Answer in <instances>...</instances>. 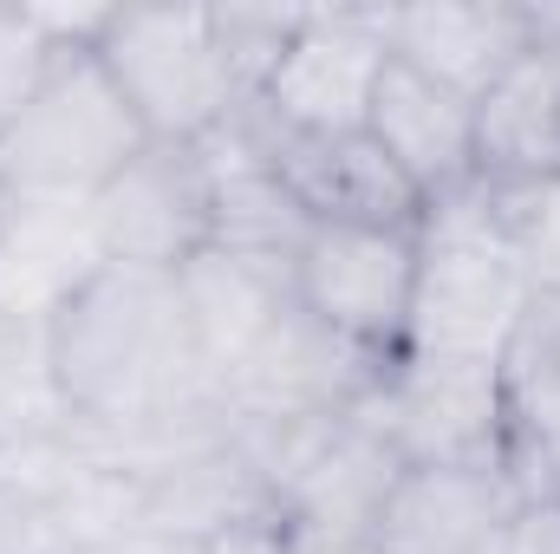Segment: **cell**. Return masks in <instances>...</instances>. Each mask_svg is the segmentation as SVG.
Returning a JSON list of instances; mask_svg holds the SVG:
<instances>
[{
    "label": "cell",
    "instance_id": "obj_1",
    "mask_svg": "<svg viewBox=\"0 0 560 554\" xmlns=\"http://www.w3.org/2000/svg\"><path fill=\"white\" fill-rule=\"evenodd\" d=\"M39 339L59 430L98 457H138L229 417L183 287L163 268L112 262Z\"/></svg>",
    "mask_w": 560,
    "mask_h": 554
},
{
    "label": "cell",
    "instance_id": "obj_2",
    "mask_svg": "<svg viewBox=\"0 0 560 554\" xmlns=\"http://www.w3.org/2000/svg\"><path fill=\"white\" fill-rule=\"evenodd\" d=\"M535 307V287L495 242L482 183L463 196L430 203L418 222V287H411V320L405 346L418 359H469V366H502L522 320Z\"/></svg>",
    "mask_w": 560,
    "mask_h": 554
},
{
    "label": "cell",
    "instance_id": "obj_3",
    "mask_svg": "<svg viewBox=\"0 0 560 554\" xmlns=\"http://www.w3.org/2000/svg\"><path fill=\"white\" fill-rule=\"evenodd\" d=\"M143 143L150 131L98 53H59L33 105L0 138V183L26 203H98Z\"/></svg>",
    "mask_w": 560,
    "mask_h": 554
},
{
    "label": "cell",
    "instance_id": "obj_4",
    "mask_svg": "<svg viewBox=\"0 0 560 554\" xmlns=\"http://www.w3.org/2000/svg\"><path fill=\"white\" fill-rule=\"evenodd\" d=\"M92 53L150 143H209L255 105L222 46L215 7H118Z\"/></svg>",
    "mask_w": 560,
    "mask_h": 554
},
{
    "label": "cell",
    "instance_id": "obj_5",
    "mask_svg": "<svg viewBox=\"0 0 560 554\" xmlns=\"http://www.w3.org/2000/svg\"><path fill=\"white\" fill-rule=\"evenodd\" d=\"M138 535L131 476L72 430L0 443V554H112Z\"/></svg>",
    "mask_w": 560,
    "mask_h": 554
},
{
    "label": "cell",
    "instance_id": "obj_6",
    "mask_svg": "<svg viewBox=\"0 0 560 554\" xmlns=\"http://www.w3.org/2000/svg\"><path fill=\"white\" fill-rule=\"evenodd\" d=\"M385 66H392L385 7H300L275 72L255 92V112L275 131L300 138L365 131Z\"/></svg>",
    "mask_w": 560,
    "mask_h": 554
},
{
    "label": "cell",
    "instance_id": "obj_7",
    "mask_svg": "<svg viewBox=\"0 0 560 554\" xmlns=\"http://www.w3.org/2000/svg\"><path fill=\"white\" fill-rule=\"evenodd\" d=\"M352 412L398 463H502V366L392 353Z\"/></svg>",
    "mask_w": 560,
    "mask_h": 554
},
{
    "label": "cell",
    "instance_id": "obj_8",
    "mask_svg": "<svg viewBox=\"0 0 560 554\" xmlns=\"http://www.w3.org/2000/svg\"><path fill=\"white\" fill-rule=\"evenodd\" d=\"M411 287H418V229L313 222L293 255V300L372 359H392L405 346Z\"/></svg>",
    "mask_w": 560,
    "mask_h": 554
},
{
    "label": "cell",
    "instance_id": "obj_9",
    "mask_svg": "<svg viewBox=\"0 0 560 554\" xmlns=\"http://www.w3.org/2000/svg\"><path fill=\"white\" fill-rule=\"evenodd\" d=\"M92 209L112 262L176 275L215 242V170L202 143H143Z\"/></svg>",
    "mask_w": 560,
    "mask_h": 554
},
{
    "label": "cell",
    "instance_id": "obj_10",
    "mask_svg": "<svg viewBox=\"0 0 560 554\" xmlns=\"http://www.w3.org/2000/svg\"><path fill=\"white\" fill-rule=\"evenodd\" d=\"M248 131L306 222H339V229H418L423 222V196L372 143V131L300 138V131H275L255 105H248Z\"/></svg>",
    "mask_w": 560,
    "mask_h": 554
},
{
    "label": "cell",
    "instance_id": "obj_11",
    "mask_svg": "<svg viewBox=\"0 0 560 554\" xmlns=\"http://www.w3.org/2000/svg\"><path fill=\"white\" fill-rule=\"evenodd\" d=\"M528 496L509 463H405L372 509V554H489Z\"/></svg>",
    "mask_w": 560,
    "mask_h": 554
},
{
    "label": "cell",
    "instance_id": "obj_12",
    "mask_svg": "<svg viewBox=\"0 0 560 554\" xmlns=\"http://www.w3.org/2000/svg\"><path fill=\"white\" fill-rule=\"evenodd\" d=\"M385 359L346 346L332 326H319L300 300L275 320V333L248 353V366L222 385V405L242 424H293V417L352 412Z\"/></svg>",
    "mask_w": 560,
    "mask_h": 554
},
{
    "label": "cell",
    "instance_id": "obj_13",
    "mask_svg": "<svg viewBox=\"0 0 560 554\" xmlns=\"http://www.w3.org/2000/svg\"><path fill=\"white\" fill-rule=\"evenodd\" d=\"M112 268L92 203H26L7 196L0 216V320L46 333L92 280Z\"/></svg>",
    "mask_w": 560,
    "mask_h": 554
},
{
    "label": "cell",
    "instance_id": "obj_14",
    "mask_svg": "<svg viewBox=\"0 0 560 554\" xmlns=\"http://www.w3.org/2000/svg\"><path fill=\"white\" fill-rule=\"evenodd\" d=\"M541 39V7L528 0H418L385 7L392 59L418 66L423 79L463 92L469 105Z\"/></svg>",
    "mask_w": 560,
    "mask_h": 554
},
{
    "label": "cell",
    "instance_id": "obj_15",
    "mask_svg": "<svg viewBox=\"0 0 560 554\" xmlns=\"http://www.w3.org/2000/svg\"><path fill=\"white\" fill-rule=\"evenodd\" d=\"M365 131L398 163V176L423 196V209L443 196H463L476 183V105L463 92L423 79L405 59L385 66Z\"/></svg>",
    "mask_w": 560,
    "mask_h": 554
},
{
    "label": "cell",
    "instance_id": "obj_16",
    "mask_svg": "<svg viewBox=\"0 0 560 554\" xmlns=\"http://www.w3.org/2000/svg\"><path fill=\"white\" fill-rule=\"evenodd\" d=\"M560 176V7H541V39L476 99V183Z\"/></svg>",
    "mask_w": 560,
    "mask_h": 554
},
{
    "label": "cell",
    "instance_id": "obj_17",
    "mask_svg": "<svg viewBox=\"0 0 560 554\" xmlns=\"http://www.w3.org/2000/svg\"><path fill=\"white\" fill-rule=\"evenodd\" d=\"M176 287H183V307H189V326H196V346H202L215 385H229L248 366V353L293 307V268L287 262H255V255H235L215 242L176 268Z\"/></svg>",
    "mask_w": 560,
    "mask_h": 554
},
{
    "label": "cell",
    "instance_id": "obj_18",
    "mask_svg": "<svg viewBox=\"0 0 560 554\" xmlns=\"http://www.w3.org/2000/svg\"><path fill=\"white\" fill-rule=\"evenodd\" d=\"M502 463L522 496H560V300H535L502 359Z\"/></svg>",
    "mask_w": 560,
    "mask_h": 554
},
{
    "label": "cell",
    "instance_id": "obj_19",
    "mask_svg": "<svg viewBox=\"0 0 560 554\" xmlns=\"http://www.w3.org/2000/svg\"><path fill=\"white\" fill-rule=\"evenodd\" d=\"M495 242L535 287V300H560V176H528V183H482Z\"/></svg>",
    "mask_w": 560,
    "mask_h": 554
},
{
    "label": "cell",
    "instance_id": "obj_20",
    "mask_svg": "<svg viewBox=\"0 0 560 554\" xmlns=\"http://www.w3.org/2000/svg\"><path fill=\"white\" fill-rule=\"evenodd\" d=\"M52 59H59V46L39 33V20L26 13V0H20V7L0 0V138H7V125L33 105V92L46 85Z\"/></svg>",
    "mask_w": 560,
    "mask_h": 554
},
{
    "label": "cell",
    "instance_id": "obj_21",
    "mask_svg": "<svg viewBox=\"0 0 560 554\" xmlns=\"http://www.w3.org/2000/svg\"><path fill=\"white\" fill-rule=\"evenodd\" d=\"M495 554H560V496H528L509 516Z\"/></svg>",
    "mask_w": 560,
    "mask_h": 554
},
{
    "label": "cell",
    "instance_id": "obj_22",
    "mask_svg": "<svg viewBox=\"0 0 560 554\" xmlns=\"http://www.w3.org/2000/svg\"><path fill=\"white\" fill-rule=\"evenodd\" d=\"M209 554H293L287 549V516L268 509V516H248V522H229L222 535L202 542Z\"/></svg>",
    "mask_w": 560,
    "mask_h": 554
},
{
    "label": "cell",
    "instance_id": "obj_23",
    "mask_svg": "<svg viewBox=\"0 0 560 554\" xmlns=\"http://www.w3.org/2000/svg\"><path fill=\"white\" fill-rule=\"evenodd\" d=\"M112 554H209L202 542H176V535H131V542H118Z\"/></svg>",
    "mask_w": 560,
    "mask_h": 554
},
{
    "label": "cell",
    "instance_id": "obj_24",
    "mask_svg": "<svg viewBox=\"0 0 560 554\" xmlns=\"http://www.w3.org/2000/svg\"><path fill=\"white\" fill-rule=\"evenodd\" d=\"M0 216H7V183H0Z\"/></svg>",
    "mask_w": 560,
    "mask_h": 554
}]
</instances>
